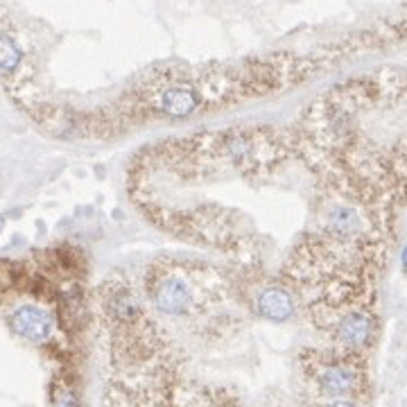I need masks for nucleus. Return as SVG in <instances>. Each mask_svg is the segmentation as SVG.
Listing matches in <instances>:
<instances>
[{"label": "nucleus", "instance_id": "f257e3e1", "mask_svg": "<svg viewBox=\"0 0 407 407\" xmlns=\"http://www.w3.org/2000/svg\"><path fill=\"white\" fill-rule=\"evenodd\" d=\"M145 292L152 308L165 317L203 315V306L222 294V277L186 269L177 262H157L147 272Z\"/></svg>", "mask_w": 407, "mask_h": 407}, {"label": "nucleus", "instance_id": "f03ea898", "mask_svg": "<svg viewBox=\"0 0 407 407\" xmlns=\"http://www.w3.org/2000/svg\"><path fill=\"white\" fill-rule=\"evenodd\" d=\"M303 376L313 387L315 398L335 401L360 396L367 382L364 369L357 355L344 351H303L301 353Z\"/></svg>", "mask_w": 407, "mask_h": 407}, {"label": "nucleus", "instance_id": "7ed1b4c3", "mask_svg": "<svg viewBox=\"0 0 407 407\" xmlns=\"http://www.w3.org/2000/svg\"><path fill=\"white\" fill-rule=\"evenodd\" d=\"M321 328L330 333L335 349L357 355L376 342L378 319L367 306H351L328 317Z\"/></svg>", "mask_w": 407, "mask_h": 407}, {"label": "nucleus", "instance_id": "20e7f679", "mask_svg": "<svg viewBox=\"0 0 407 407\" xmlns=\"http://www.w3.org/2000/svg\"><path fill=\"white\" fill-rule=\"evenodd\" d=\"M150 109H154L167 118H188L197 109H201L203 102L199 98L193 82H167V84H154L147 98H143Z\"/></svg>", "mask_w": 407, "mask_h": 407}, {"label": "nucleus", "instance_id": "39448f33", "mask_svg": "<svg viewBox=\"0 0 407 407\" xmlns=\"http://www.w3.org/2000/svg\"><path fill=\"white\" fill-rule=\"evenodd\" d=\"M251 308L254 313L267 321H277V324H283L292 315H294V294L287 285L283 283H267L258 287V292L251 299Z\"/></svg>", "mask_w": 407, "mask_h": 407}, {"label": "nucleus", "instance_id": "423d86ee", "mask_svg": "<svg viewBox=\"0 0 407 407\" xmlns=\"http://www.w3.org/2000/svg\"><path fill=\"white\" fill-rule=\"evenodd\" d=\"M9 326L18 338L41 344L52 335L55 330V317L48 310L39 306H21L9 317Z\"/></svg>", "mask_w": 407, "mask_h": 407}, {"label": "nucleus", "instance_id": "0eeeda50", "mask_svg": "<svg viewBox=\"0 0 407 407\" xmlns=\"http://www.w3.org/2000/svg\"><path fill=\"white\" fill-rule=\"evenodd\" d=\"M184 407H233V403H229L215 389H197L184 398Z\"/></svg>", "mask_w": 407, "mask_h": 407}, {"label": "nucleus", "instance_id": "6e6552de", "mask_svg": "<svg viewBox=\"0 0 407 407\" xmlns=\"http://www.w3.org/2000/svg\"><path fill=\"white\" fill-rule=\"evenodd\" d=\"M21 59H23V52L16 45V41L7 37V34H0V70L11 73V70H16V66L21 64Z\"/></svg>", "mask_w": 407, "mask_h": 407}, {"label": "nucleus", "instance_id": "1a4fd4ad", "mask_svg": "<svg viewBox=\"0 0 407 407\" xmlns=\"http://www.w3.org/2000/svg\"><path fill=\"white\" fill-rule=\"evenodd\" d=\"M52 407H79V398L70 387L59 385L52 389Z\"/></svg>", "mask_w": 407, "mask_h": 407}, {"label": "nucleus", "instance_id": "9d476101", "mask_svg": "<svg viewBox=\"0 0 407 407\" xmlns=\"http://www.w3.org/2000/svg\"><path fill=\"white\" fill-rule=\"evenodd\" d=\"M403 267L407 269V247L403 249Z\"/></svg>", "mask_w": 407, "mask_h": 407}, {"label": "nucleus", "instance_id": "9b49d317", "mask_svg": "<svg viewBox=\"0 0 407 407\" xmlns=\"http://www.w3.org/2000/svg\"><path fill=\"white\" fill-rule=\"evenodd\" d=\"M3 226H5V220H3V218H0V231H3Z\"/></svg>", "mask_w": 407, "mask_h": 407}]
</instances>
